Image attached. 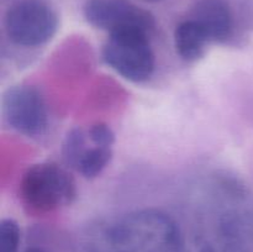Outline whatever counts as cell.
Returning <instances> with one entry per match:
<instances>
[{
    "label": "cell",
    "instance_id": "obj_4",
    "mask_svg": "<svg viewBox=\"0 0 253 252\" xmlns=\"http://www.w3.org/2000/svg\"><path fill=\"white\" fill-rule=\"evenodd\" d=\"M6 36L22 47H39L54 36L58 19L41 0H20L7 9L4 19Z\"/></svg>",
    "mask_w": 253,
    "mask_h": 252
},
{
    "label": "cell",
    "instance_id": "obj_12",
    "mask_svg": "<svg viewBox=\"0 0 253 252\" xmlns=\"http://www.w3.org/2000/svg\"><path fill=\"white\" fill-rule=\"evenodd\" d=\"M89 138L91 142L96 146H106V147H111L115 141V135H114L113 130L105 124H95L91 126L88 130Z\"/></svg>",
    "mask_w": 253,
    "mask_h": 252
},
{
    "label": "cell",
    "instance_id": "obj_10",
    "mask_svg": "<svg viewBox=\"0 0 253 252\" xmlns=\"http://www.w3.org/2000/svg\"><path fill=\"white\" fill-rule=\"evenodd\" d=\"M89 145H90V138L88 131L85 132L82 128H74L68 132L63 143V157L67 165L76 169L78 161L81 160L82 155Z\"/></svg>",
    "mask_w": 253,
    "mask_h": 252
},
{
    "label": "cell",
    "instance_id": "obj_8",
    "mask_svg": "<svg viewBox=\"0 0 253 252\" xmlns=\"http://www.w3.org/2000/svg\"><path fill=\"white\" fill-rule=\"evenodd\" d=\"M208 43H210L209 37L192 17L179 22L175 27V51L184 61L194 62L199 59L204 54Z\"/></svg>",
    "mask_w": 253,
    "mask_h": 252
},
{
    "label": "cell",
    "instance_id": "obj_14",
    "mask_svg": "<svg viewBox=\"0 0 253 252\" xmlns=\"http://www.w3.org/2000/svg\"><path fill=\"white\" fill-rule=\"evenodd\" d=\"M146 1H150V2H156V1H160V0H146Z\"/></svg>",
    "mask_w": 253,
    "mask_h": 252
},
{
    "label": "cell",
    "instance_id": "obj_7",
    "mask_svg": "<svg viewBox=\"0 0 253 252\" xmlns=\"http://www.w3.org/2000/svg\"><path fill=\"white\" fill-rule=\"evenodd\" d=\"M192 19L202 26L210 42L222 43L234 34V12L226 0H199Z\"/></svg>",
    "mask_w": 253,
    "mask_h": 252
},
{
    "label": "cell",
    "instance_id": "obj_6",
    "mask_svg": "<svg viewBox=\"0 0 253 252\" xmlns=\"http://www.w3.org/2000/svg\"><path fill=\"white\" fill-rule=\"evenodd\" d=\"M83 11L89 24L109 34L127 30H142L152 34L156 25L147 10L128 0H88Z\"/></svg>",
    "mask_w": 253,
    "mask_h": 252
},
{
    "label": "cell",
    "instance_id": "obj_13",
    "mask_svg": "<svg viewBox=\"0 0 253 252\" xmlns=\"http://www.w3.org/2000/svg\"><path fill=\"white\" fill-rule=\"evenodd\" d=\"M26 252H47L42 249H37V247H32V249H29Z\"/></svg>",
    "mask_w": 253,
    "mask_h": 252
},
{
    "label": "cell",
    "instance_id": "obj_9",
    "mask_svg": "<svg viewBox=\"0 0 253 252\" xmlns=\"http://www.w3.org/2000/svg\"><path fill=\"white\" fill-rule=\"evenodd\" d=\"M111 157H113L111 147L96 146L90 141V145L84 151L81 160L78 161L76 169L83 177L91 179V178L98 177L105 169L106 166L111 161Z\"/></svg>",
    "mask_w": 253,
    "mask_h": 252
},
{
    "label": "cell",
    "instance_id": "obj_5",
    "mask_svg": "<svg viewBox=\"0 0 253 252\" xmlns=\"http://www.w3.org/2000/svg\"><path fill=\"white\" fill-rule=\"evenodd\" d=\"M2 114L7 125L25 136H39L48 126V111L39 89L12 86L2 99Z\"/></svg>",
    "mask_w": 253,
    "mask_h": 252
},
{
    "label": "cell",
    "instance_id": "obj_11",
    "mask_svg": "<svg viewBox=\"0 0 253 252\" xmlns=\"http://www.w3.org/2000/svg\"><path fill=\"white\" fill-rule=\"evenodd\" d=\"M19 225L11 219L2 220L0 224V252H19Z\"/></svg>",
    "mask_w": 253,
    "mask_h": 252
},
{
    "label": "cell",
    "instance_id": "obj_2",
    "mask_svg": "<svg viewBox=\"0 0 253 252\" xmlns=\"http://www.w3.org/2000/svg\"><path fill=\"white\" fill-rule=\"evenodd\" d=\"M150 36V32L142 30L110 34L103 49L104 61L127 81L133 83L147 82L156 68Z\"/></svg>",
    "mask_w": 253,
    "mask_h": 252
},
{
    "label": "cell",
    "instance_id": "obj_3",
    "mask_svg": "<svg viewBox=\"0 0 253 252\" xmlns=\"http://www.w3.org/2000/svg\"><path fill=\"white\" fill-rule=\"evenodd\" d=\"M20 194L30 209L47 212L71 204L76 198V184L56 163H39L25 172Z\"/></svg>",
    "mask_w": 253,
    "mask_h": 252
},
{
    "label": "cell",
    "instance_id": "obj_1",
    "mask_svg": "<svg viewBox=\"0 0 253 252\" xmlns=\"http://www.w3.org/2000/svg\"><path fill=\"white\" fill-rule=\"evenodd\" d=\"M93 252H183V237L169 215L143 209L111 224Z\"/></svg>",
    "mask_w": 253,
    "mask_h": 252
}]
</instances>
